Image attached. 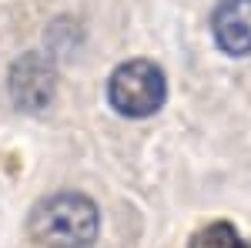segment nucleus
Instances as JSON below:
<instances>
[{
    "label": "nucleus",
    "mask_w": 251,
    "mask_h": 248,
    "mask_svg": "<svg viewBox=\"0 0 251 248\" xmlns=\"http://www.w3.org/2000/svg\"><path fill=\"white\" fill-rule=\"evenodd\" d=\"M168 101V81L154 60H127L107 77V104L121 117H151Z\"/></svg>",
    "instance_id": "2"
},
{
    "label": "nucleus",
    "mask_w": 251,
    "mask_h": 248,
    "mask_svg": "<svg viewBox=\"0 0 251 248\" xmlns=\"http://www.w3.org/2000/svg\"><path fill=\"white\" fill-rule=\"evenodd\" d=\"M191 248H251V242H245L234 225L228 221H214L208 228H201L191 238Z\"/></svg>",
    "instance_id": "5"
},
{
    "label": "nucleus",
    "mask_w": 251,
    "mask_h": 248,
    "mask_svg": "<svg viewBox=\"0 0 251 248\" xmlns=\"http://www.w3.org/2000/svg\"><path fill=\"white\" fill-rule=\"evenodd\" d=\"M211 37L231 57L251 54V0H218L211 14Z\"/></svg>",
    "instance_id": "4"
},
{
    "label": "nucleus",
    "mask_w": 251,
    "mask_h": 248,
    "mask_svg": "<svg viewBox=\"0 0 251 248\" xmlns=\"http://www.w3.org/2000/svg\"><path fill=\"white\" fill-rule=\"evenodd\" d=\"M7 91H10V101L20 111H44L54 101V91H57V71L44 54L30 51L20 60H14Z\"/></svg>",
    "instance_id": "3"
},
{
    "label": "nucleus",
    "mask_w": 251,
    "mask_h": 248,
    "mask_svg": "<svg viewBox=\"0 0 251 248\" xmlns=\"http://www.w3.org/2000/svg\"><path fill=\"white\" fill-rule=\"evenodd\" d=\"M27 231L44 248H91L100 231V211L80 191H54L30 208Z\"/></svg>",
    "instance_id": "1"
}]
</instances>
